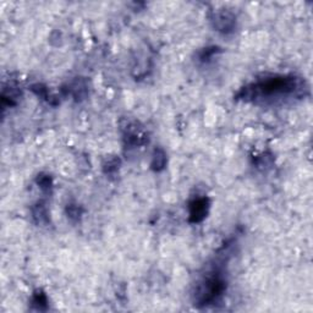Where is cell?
<instances>
[{
	"label": "cell",
	"mask_w": 313,
	"mask_h": 313,
	"mask_svg": "<svg viewBox=\"0 0 313 313\" xmlns=\"http://www.w3.org/2000/svg\"><path fill=\"white\" fill-rule=\"evenodd\" d=\"M309 87L305 79L294 75H272L243 86L235 98L245 102H269L273 99L305 96Z\"/></svg>",
	"instance_id": "cell-1"
},
{
	"label": "cell",
	"mask_w": 313,
	"mask_h": 313,
	"mask_svg": "<svg viewBox=\"0 0 313 313\" xmlns=\"http://www.w3.org/2000/svg\"><path fill=\"white\" fill-rule=\"evenodd\" d=\"M220 264L215 263L196 285L194 292L195 306L207 307L217 304L225 294L228 281Z\"/></svg>",
	"instance_id": "cell-2"
},
{
	"label": "cell",
	"mask_w": 313,
	"mask_h": 313,
	"mask_svg": "<svg viewBox=\"0 0 313 313\" xmlns=\"http://www.w3.org/2000/svg\"><path fill=\"white\" fill-rule=\"evenodd\" d=\"M209 21L215 31L224 35L234 32L236 27V16L230 10H213L209 14Z\"/></svg>",
	"instance_id": "cell-3"
},
{
	"label": "cell",
	"mask_w": 313,
	"mask_h": 313,
	"mask_svg": "<svg viewBox=\"0 0 313 313\" xmlns=\"http://www.w3.org/2000/svg\"><path fill=\"white\" fill-rule=\"evenodd\" d=\"M210 208V201L207 196H196L189 202V222L192 224L203 222Z\"/></svg>",
	"instance_id": "cell-4"
},
{
	"label": "cell",
	"mask_w": 313,
	"mask_h": 313,
	"mask_svg": "<svg viewBox=\"0 0 313 313\" xmlns=\"http://www.w3.org/2000/svg\"><path fill=\"white\" fill-rule=\"evenodd\" d=\"M64 93L65 94H71L76 101H82L87 97L88 94V86H87V82L83 78H76L71 82L70 84L66 86V88L64 89Z\"/></svg>",
	"instance_id": "cell-5"
},
{
	"label": "cell",
	"mask_w": 313,
	"mask_h": 313,
	"mask_svg": "<svg viewBox=\"0 0 313 313\" xmlns=\"http://www.w3.org/2000/svg\"><path fill=\"white\" fill-rule=\"evenodd\" d=\"M32 218L36 224L38 225H48L49 224V213H48L47 207L43 202H37L32 207Z\"/></svg>",
	"instance_id": "cell-6"
},
{
	"label": "cell",
	"mask_w": 313,
	"mask_h": 313,
	"mask_svg": "<svg viewBox=\"0 0 313 313\" xmlns=\"http://www.w3.org/2000/svg\"><path fill=\"white\" fill-rule=\"evenodd\" d=\"M168 163V158H166V153L164 152L163 148H156L152 156V161H151V169L153 171H161L166 166Z\"/></svg>",
	"instance_id": "cell-7"
},
{
	"label": "cell",
	"mask_w": 313,
	"mask_h": 313,
	"mask_svg": "<svg viewBox=\"0 0 313 313\" xmlns=\"http://www.w3.org/2000/svg\"><path fill=\"white\" fill-rule=\"evenodd\" d=\"M48 297L44 294L43 290H36L35 294L32 295V300H31V305L32 309L36 311H47L48 310Z\"/></svg>",
	"instance_id": "cell-8"
},
{
	"label": "cell",
	"mask_w": 313,
	"mask_h": 313,
	"mask_svg": "<svg viewBox=\"0 0 313 313\" xmlns=\"http://www.w3.org/2000/svg\"><path fill=\"white\" fill-rule=\"evenodd\" d=\"M31 91H32L33 93L36 94V96L39 97V98H42V99H44V101H47L48 103L55 105V103L53 102L54 97L50 96L49 91H48V88L44 86V84H42V83L33 84V86L31 87Z\"/></svg>",
	"instance_id": "cell-9"
},
{
	"label": "cell",
	"mask_w": 313,
	"mask_h": 313,
	"mask_svg": "<svg viewBox=\"0 0 313 313\" xmlns=\"http://www.w3.org/2000/svg\"><path fill=\"white\" fill-rule=\"evenodd\" d=\"M36 184L39 186L40 190H43L44 192L52 191L53 189V179L52 176L48 175V174H38V176L36 178Z\"/></svg>",
	"instance_id": "cell-10"
},
{
	"label": "cell",
	"mask_w": 313,
	"mask_h": 313,
	"mask_svg": "<svg viewBox=\"0 0 313 313\" xmlns=\"http://www.w3.org/2000/svg\"><path fill=\"white\" fill-rule=\"evenodd\" d=\"M65 212L69 219L73 220V222H78L81 219L82 214H83V208L81 206H78V204L70 203L66 206Z\"/></svg>",
	"instance_id": "cell-11"
},
{
	"label": "cell",
	"mask_w": 313,
	"mask_h": 313,
	"mask_svg": "<svg viewBox=\"0 0 313 313\" xmlns=\"http://www.w3.org/2000/svg\"><path fill=\"white\" fill-rule=\"evenodd\" d=\"M220 52H222V49H220L219 47H214V45H213V47L203 48V49L198 53V60L201 61V63H207V61H209L215 54Z\"/></svg>",
	"instance_id": "cell-12"
},
{
	"label": "cell",
	"mask_w": 313,
	"mask_h": 313,
	"mask_svg": "<svg viewBox=\"0 0 313 313\" xmlns=\"http://www.w3.org/2000/svg\"><path fill=\"white\" fill-rule=\"evenodd\" d=\"M120 159L119 158H110L108 159L107 161L103 164V171L105 174H114L117 173V169H119L120 166Z\"/></svg>",
	"instance_id": "cell-13"
},
{
	"label": "cell",
	"mask_w": 313,
	"mask_h": 313,
	"mask_svg": "<svg viewBox=\"0 0 313 313\" xmlns=\"http://www.w3.org/2000/svg\"><path fill=\"white\" fill-rule=\"evenodd\" d=\"M272 163V156L262 155L257 156L256 159V164H257V168H264V165H271Z\"/></svg>",
	"instance_id": "cell-14"
}]
</instances>
